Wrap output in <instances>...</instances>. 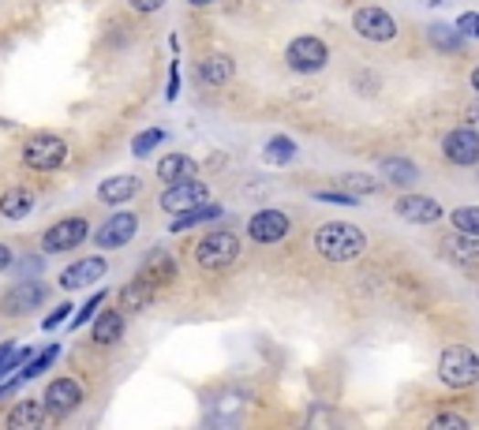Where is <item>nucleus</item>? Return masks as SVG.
<instances>
[{"label": "nucleus", "instance_id": "nucleus-13", "mask_svg": "<svg viewBox=\"0 0 479 430\" xmlns=\"http://www.w3.org/2000/svg\"><path fill=\"white\" fill-rule=\"evenodd\" d=\"M42 401H46V412H49V415L68 419V415H71L79 404H83L87 397H83V385H79L75 378H53Z\"/></svg>", "mask_w": 479, "mask_h": 430}, {"label": "nucleus", "instance_id": "nucleus-31", "mask_svg": "<svg viewBox=\"0 0 479 430\" xmlns=\"http://www.w3.org/2000/svg\"><path fill=\"white\" fill-rule=\"evenodd\" d=\"M450 225L457 232H468V236H479V206H457L450 214Z\"/></svg>", "mask_w": 479, "mask_h": 430}, {"label": "nucleus", "instance_id": "nucleus-16", "mask_svg": "<svg viewBox=\"0 0 479 430\" xmlns=\"http://www.w3.org/2000/svg\"><path fill=\"white\" fill-rule=\"evenodd\" d=\"M139 191H143V180L132 176V173H124V176H109V180L98 184V203H105V206H120V203H132Z\"/></svg>", "mask_w": 479, "mask_h": 430}, {"label": "nucleus", "instance_id": "nucleus-30", "mask_svg": "<svg viewBox=\"0 0 479 430\" xmlns=\"http://www.w3.org/2000/svg\"><path fill=\"white\" fill-rule=\"evenodd\" d=\"M34 356V348H16L12 341H5L0 344V378H8L23 360H30Z\"/></svg>", "mask_w": 479, "mask_h": 430}, {"label": "nucleus", "instance_id": "nucleus-20", "mask_svg": "<svg viewBox=\"0 0 479 430\" xmlns=\"http://www.w3.org/2000/svg\"><path fill=\"white\" fill-rule=\"evenodd\" d=\"M154 285L146 281V278H135V281H128L124 288H120V310H124V315H139V310H146L150 303H154Z\"/></svg>", "mask_w": 479, "mask_h": 430}, {"label": "nucleus", "instance_id": "nucleus-35", "mask_svg": "<svg viewBox=\"0 0 479 430\" xmlns=\"http://www.w3.org/2000/svg\"><path fill=\"white\" fill-rule=\"evenodd\" d=\"M431 430H468V419L457 415V412H442L431 419Z\"/></svg>", "mask_w": 479, "mask_h": 430}, {"label": "nucleus", "instance_id": "nucleus-45", "mask_svg": "<svg viewBox=\"0 0 479 430\" xmlns=\"http://www.w3.org/2000/svg\"><path fill=\"white\" fill-rule=\"evenodd\" d=\"M187 5H195V8H210V5H218V0H187Z\"/></svg>", "mask_w": 479, "mask_h": 430}, {"label": "nucleus", "instance_id": "nucleus-8", "mask_svg": "<svg viewBox=\"0 0 479 430\" xmlns=\"http://www.w3.org/2000/svg\"><path fill=\"white\" fill-rule=\"evenodd\" d=\"M442 158L457 169H472L479 165V131L461 124V128H450L442 135Z\"/></svg>", "mask_w": 479, "mask_h": 430}, {"label": "nucleus", "instance_id": "nucleus-29", "mask_svg": "<svg viewBox=\"0 0 479 430\" xmlns=\"http://www.w3.org/2000/svg\"><path fill=\"white\" fill-rule=\"evenodd\" d=\"M60 360V344H49V348H42V351H37V356H30L27 360V367L19 371V382H30V378H42L53 363Z\"/></svg>", "mask_w": 479, "mask_h": 430}, {"label": "nucleus", "instance_id": "nucleus-5", "mask_svg": "<svg viewBox=\"0 0 479 430\" xmlns=\"http://www.w3.org/2000/svg\"><path fill=\"white\" fill-rule=\"evenodd\" d=\"M285 64L296 75H318L330 64V46L318 34H296L289 42V49H285Z\"/></svg>", "mask_w": 479, "mask_h": 430}, {"label": "nucleus", "instance_id": "nucleus-40", "mask_svg": "<svg viewBox=\"0 0 479 430\" xmlns=\"http://www.w3.org/2000/svg\"><path fill=\"white\" fill-rule=\"evenodd\" d=\"M12 262H16V251H12L8 244H0V273L12 269Z\"/></svg>", "mask_w": 479, "mask_h": 430}, {"label": "nucleus", "instance_id": "nucleus-15", "mask_svg": "<svg viewBox=\"0 0 479 430\" xmlns=\"http://www.w3.org/2000/svg\"><path fill=\"white\" fill-rule=\"evenodd\" d=\"M105 258L101 255H90V258H79L71 262L68 269H60V288L64 292H75V288H87L90 281H101L105 278Z\"/></svg>", "mask_w": 479, "mask_h": 430}, {"label": "nucleus", "instance_id": "nucleus-32", "mask_svg": "<svg viewBox=\"0 0 479 430\" xmlns=\"http://www.w3.org/2000/svg\"><path fill=\"white\" fill-rule=\"evenodd\" d=\"M341 184H345L352 194H378V191H382V184H378L375 176H367V173H348Z\"/></svg>", "mask_w": 479, "mask_h": 430}, {"label": "nucleus", "instance_id": "nucleus-17", "mask_svg": "<svg viewBox=\"0 0 479 430\" xmlns=\"http://www.w3.org/2000/svg\"><path fill=\"white\" fill-rule=\"evenodd\" d=\"M124 330H128V315L116 307V310H101V315L94 319V326H90V337H94V344L109 348V344H116L120 337H124Z\"/></svg>", "mask_w": 479, "mask_h": 430}, {"label": "nucleus", "instance_id": "nucleus-43", "mask_svg": "<svg viewBox=\"0 0 479 430\" xmlns=\"http://www.w3.org/2000/svg\"><path fill=\"white\" fill-rule=\"evenodd\" d=\"M16 389H19V378H16V382H5V385H0V397H8V393H16Z\"/></svg>", "mask_w": 479, "mask_h": 430}, {"label": "nucleus", "instance_id": "nucleus-44", "mask_svg": "<svg viewBox=\"0 0 479 430\" xmlns=\"http://www.w3.org/2000/svg\"><path fill=\"white\" fill-rule=\"evenodd\" d=\"M468 79H472V90H475V94H479V64H475V68H472V75H468Z\"/></svg>", "mask_w": 479, "mask_h": 430}, {"label": "nucleus", "instance_id": "nucleus-41", "mask_svg": "<svg viewBox=\"0 0 479 430\" xmlns=\"http://www.w3.org/2000/svg\"><path fill=\"white\" fill-rule=\"evenodd\" d=\"M464 124L479 131V101H472V105H468V112H464Z\"/></svg>", "mask_w": 479, "mask_h": 430}, {"label": "nucleus", "instance_id": "nucleus-42", "mask_svg": "<svg viewBox=\"0 0 479 430\" xmlns=\"http://www.w3.org/2000/svg\"><path fill=\"white\" fill-rule=\"evenodd\" d=\"M176 90H180V68L173 64V75H169V101L176 98Z\"/></svg>", "mask_w": 479, "mask_h": 430}, {"label": "nucleus", "instance_id": "nucleus-11", "mask_svg": "<svg viewBox=\"0 0 479 430\" xmlns=\"http://www.w3.org/2000/svg\"><path fill=\"white\" fill-rule=\"evenodd\" d=\"M289 228H293V217L285 214V210H259V214H251V221H248V236L255 240V244H262V247H270V244H282L285 236H289Z\"/></svg>", "mask_w": 479, "mask_h": 430}, {"label": "nucleus", "instance_id": "nucleus-28", "mask_svg": "<svg viewBox=\"0 0 479 430\" xmlns=\"http://www.w3.org/2000/svg\"><path fill=\"white\" fill-rule=\"evenodd\" d=\"M176 221H169V228L173 232H184V228H195V225H203V221H214V217H221V206H214V203H203V206H191V210H184V214H173Z\"/></svg>", "mask_w": 479, "mask_h": 430}, {"label": "nucleus", "instance_id": "nucleus-33", "mask_svg": "<svg viewBox=\"0 0 479 430\" xmlns=\"http://www.w3.org/2000/svg\"><path fill=\"white\" fill-rule=\"evenodd\" d=\"M162 142H165V131H162V128H150V131L135 135V142H132V153H135V158H146V153H150V150H157Z\"/></svg>", "mask_w": 479, "mask_h": 430}, {"label": "nucleus", "instance_id": "nucleus-25", "mask_svg": "<svg viewBox=\"0 0 479 430\" xmlns=\"http://www.w3.org/2000/svg\"><path fill=\"white\" fill-rule=\"evenodd\" d=\"M139 278H146L154 288H162V285L176 281V262H173V255H165V251H154V255L146 258V266H143Z\"/></svg>", "mask_w": 479, "mask_h": 430}, {"label": "nucleus", "instance_id": "nucleus-18", "mask_svg": "<svg viewBox=\"0 0 479 430\" xmlns=\"http://www.w3.org/2000/svg\"><path fill=\"white\" fill-rule=\"evenodd\" d=\"M442 251H446L450 262H457V266H464V269L479 266V236H468V232H457V228H453V236L442 240Z\"/></svg>", "mask_w": 479, "mask_h": 430}, {"label": "nucleus", "instance_id": "nucleus-23", "mask_svg": "<svg viewBox=\"0 0 479 430\" xmlns=\"http://www.w3.org/2000/svg\"><path fill=\"white\" fill-rule=\"evenodd\" d=\"M34 210V191L30 187H12L0 194V217H8V221H23L30 217Z\"/></svg>", "mask_w": 479, "mask_h": 430}, {"label": "nucleus", "instance_id": "nucleus-9", "mask_svg": "<svg viewBox=\"0 0 479 430\" xmlns=\"http://www.w3.org/2000/svg\"><path fill=\"white\" fill-rule=\"evenodd\" d=\"M157 203H162L165 214H184V210H191V206L210 203V187H207L203 180L187 176V180L165 184V191H162V199H157Z\"/></svg>", "mask_w": 479, "mask_h": 430}, {"label": "nucleus", "instance_id": "nucleus-10", "mask_svg": "<svg viewBox=\"0 0 479 430\" xmlns=\"http://www.w3.org/2000/svg\"><path fill=\"white\" fill-rule=\"evenodd\" d=\"M49 299V288L42 285V281H19V285H12L8 292H5V299H0V310H5L8 319H23V315H30V310H37Z\"/></svg>", "mask_w": 479, "mask_h": 430}, {"label": "nucleus", "instance_id": "nucleus-1", "mask_svg": "<svg viewBox=\"0 0 479 430\" xmlns=\"http://www.w3.org/2000/svg\"><path fill=\"white\" fill-rule=\"evenodd\" d=\"M314 251L326 262H356L367 251V236L356 225L345 221H330L323 228H314Z\"/></svg>", "mask_w": 479, "mask_h": 430}, {"label": "nucleus", "instance_id": "nucleus-26", "mask_svg": "<svg viewBox=\"0 0 479 430\" xmlns=\"http://www.w3.org/2000/svg\"><path fill=\"white\" fill-rule=\"evenodd\" d=\"M378 169H382V176H386L389 184H397V187H412V184L420 180V169H416L409 158H382Z\"/></svg>", "mask_w": 479, "mask_h": 430}, {"label": "nucleus", "instance_id": "nucleus-12", "mask_svg": "<svg viewBox=\"0 0 479 430\" xmlns=\"http://www.w3.org/2000/svg\"><path fill=\"white\" fill-rule=\"evenodd\" d=\"M135 232H139V217L132 210H116L109 221H101V228L94 232V244L112 251V247H124L135 240Z\"/></svg>", "mask_w": 479, "mask_h": 430}, {"label": "nucleus", "instance_id": "nucleus-19", "mask_svg": "<svg viewBox=\"0 0 479 430\" xmlns=\"http://www.w3.org/2000/svg\"><path fill=\"white\" fill-rule=\"evenodd\" d=\"M232 71H236V60L225 57V53H210L198 60V83L203 87H225L232 79Z\"/></svg>", "mask_w": 479, "mask_h": 430}, {"label": "nucleus", "instance_id": "nucleus-21", "mask_svg": "<svg viewBox=\"0 0 479 430\" xmlns=\"http://www.w3.org/2000/svg\"><path fill=\"white\" fill-rule=\"evenodd\" d=\"M46 401H19L12 412H8V430H37L46 423Z\"/></svg>", "mask_w": 479, "mask_h": 430}, {"label": "nucleus", "instance_id": "nucleus-6", "mask_svg": "<svg viewBox=\"0 0 479 430\" xmlns=\"http://www.w3.org/2000/svg\"><path fill=\"white\" fill-rule=\"evenodd\" d=\"M352 30L364 37V42H375V46H389L397 37V19L378 8V5H364L352 12Z\"/></svg>", "mask_w": 479, "mask_h": 430}, {"label": "nucleus", "instance_id": "nucleus-39", "mask_svg": "<svg viewBox=\"0 0 479 430\" xmlns=\"http://www.w3.org/2000/svg\"><path fill=\"white\" fill-rule=\"evenodd\" d=\"M128 5H132V12L150 16V12H162V8H165V0H128Z\"/></svg>", "mask_w": 479, "mask_h": 430}, {"label": "nucleus", "instance_id": "nucleus-4", "mask_svg": "<svg viewBox=\"0 0 479 430\" xmlns=\"http://www.w3.org/2000/svg\"><path fill=\"white\" fill-rule=\"evenodd\" d=\"M236 258H240V240L232 236L229 228H214V232H207V236L195 244V262L203 269H210V273L229 269Z\"/></svg>", "mask_w": 479, "mask_h": 430}, {"label": "nucleus", "instance_id": "nucleus-27", "mask_svg": "<svg viewBox=\"0 0 479 430\" xmlns=\"http://www.w3.org/2000/svg\"><path fill=\"white\" fill-rule=\"evenodd\" d=\"M262 153H266V162H270V165L285 169V165H293V162H296V153H300V150H296V142H293L289 135H273V139L266 142V150H262Z\"/></svg>", "mask_w": 479, "mask_h": 430}, {"label": "nucleus", "instance_id": "nucleus-34", "mask_svg": "<svg viewBox=\"0 0 479 430\" xmlns=\"http://www.w3.org/2000/svg\"><path fill=\"white\" fill-rule=\"evenodd\" d=\"M101 303H105V292H94V296H90V299H87L83 307H79V315H71V330L87 326V322H90V315H94V310H98Z\"/></svg>", "mask_w": 479, "mask_h": 430}, {"label": "nucleus", "instance_id": "nucleus-38", "mask_svg": "<svg viewBox=\"0 0 479 430\" xmlns=\"http://www.w3.org/2000/svg\"><path fill=\"white\" fill-rule=\"evenodd\" d=\"M71 310H75V307H71V303H60V307H57V310H53V315H49V319H46V322H42V330H57V326H60V322H71Z\"/></svg>", "mask_w": 479, "mask_h": 430}, {"label": "nucleus", "instance_id": "nucleus-22", "mask_svg": "<svg viewBox=\"0 0 479 430\" xmlns=\"http://www.w3.org/2000/svg\"><path fill=\"white\" fill-rule=\"evenodd\" d=\"M195 169H198V162L191 158V153H165L162 162H157V180L162 184H176V180H187V176H195Z\"/></svg>", "mask_w": 479, "mask_h": 430}, {"label": "nucleus", "instance_id": "nucleus-3", "mask_svg": "<svg viewBox=\"0 0 479 430\" xmlns=\"http://www.w3.org/2000/svg\"><path fill=\"white\" fill-rule=\"evenodd\" d=\"M23 165L34 169V173H53V169H64L68 162V142L60 135H49V131H37L23 142Z\"/></svg>", "mask_w": 479, "mask_h": 430}, {"label": "nucleus", "instance_id": "nucleus-37", "mask_svg": "<svg viewBox=\"0 0 479 430\" xmlns=\"http://www.w3.org/2000/svg\"><path fill=\"white\" fill-rule=\"evenodd\" d=\"M457 30L468 37V42H479V12H464L457 19Z\"/></svg>", "mask_w": 479, "mask_h": 430}, {"label": "nucleus", "instance_id": "nucleus-2", "mask_svg": "<svg viewBox=\"0 0 479 430\" xmlns=\"http://www.w3.org/2000/svg\"><path fill=\"white\" fill-rule=\"evenodd\" d=\"M438 382L450 389H472L479 382V356L468 344H450L438 360Z\"/></svg>", "mask_w": 479, "mask_h": 430}, {"label": "nucleus", "instance_id": "nucleus-24", "mask_svg": "<svg viewBox=\"0 0 479 430\" xmlns=\"http://www.w3.org/2000/svg\"><path fill=\"white\" fill-rule=\"evenodd\" d=\"M427 37H431V46L438 49V53H464V46H468V37L457 30V23L450 26V23H431L427 26Z\"/></svg>", "mask_w": 479, "mask_h": 430}, {"label": "nucleus", "instance_id": "nucleus-36", "mask_svg": "<svg viewBox=\"0 0 479 430\" xmlns=\"http://www.w3.org/2000/svg\"><path fill=\"white\" fill-rule=\"evenodd\" d=\"M314 199L318 203H337V206H356L359 194H352V191H314Z\"/></svg>", "mask_w": 479, "mask_h": 430}, {"label": "nucleus", "instance_id": "nucleus-7", "mask_svg": "<svg viewBox=\"0 0 479 430\" xmlns=\"http://www.w3.org/2000/svg\"><path fill=\"white\" fill-rule=\"evenodd\" d=\"M87 236H90V221L79 217V214H71V217H60L57 225H49V228L42 232V251H46V255L75 251Z\"/></svg>", "mask_w": 479, "mask_h": 430}, {"label": "nucleus", "instance_id": "nucleus-14", "mask_svg": "<svg viewBox=\"0 0 479 430\" xmlns=\"http://www.w3.org/2000/svg\"><path fill=\"white\" fill-rule=\"evenodd\" d=\"M393 210H397V217L409 221V225H434V221H442V217H446L442 206H438V203L431 199V194H420V191L401 194V199L393 203Z\"/></svg>", "mask_w": 479, "mask_h": 430}]
</instances>
